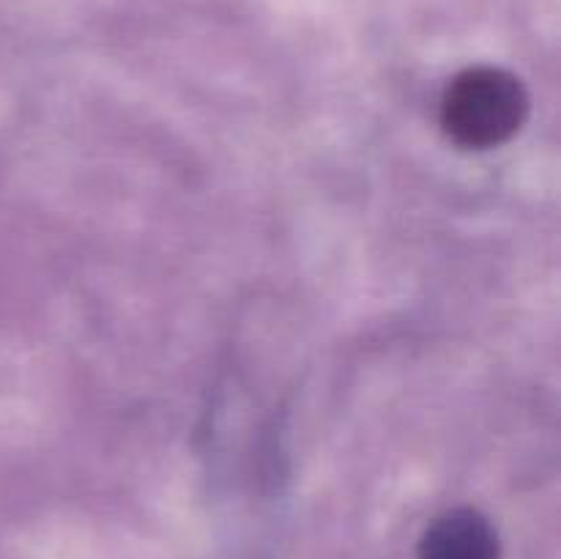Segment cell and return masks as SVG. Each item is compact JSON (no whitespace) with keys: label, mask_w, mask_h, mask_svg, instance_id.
I'll list each match as a JSON object with an SVG mask.
<instances>
[{"label":"cell","mask_w":561,"mask_h":559,"mask_svg":"<svg viewBox=\"0 0 561 559\" xmlns=\"http://www.w3.org/2000/svg\"><path fill=\"white\" fill-rule=\"evenodd\" d=\"M529 115V93L520 77L499 66H471L447 85L442 126L453 142L488 151L518 135Z\"/></svg>","instance_id":"6da1fadb"},{"label":"cell","mask_w":561,"mask_h":559,"mask_svg":"<svg viewBox=\"0 0 561 559\" xmlns=\"http://www.w3.org/2000/svg\"><path fill=\"white\" fill-rule=\"evenodd\" d=\"M499 554L496 529L474 507H455L438 515L416 548V559H499Z\"/></svg>","instance_id":"7a4b0ae2"}]
</instances>
